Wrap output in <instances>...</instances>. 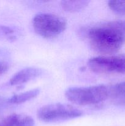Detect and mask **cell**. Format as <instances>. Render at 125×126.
Returning a JSON list of instances; mask_svg holds the SVG:
<instances>
[{"label":"cell","mask_w":125,"mask_h":126,"mask_svg":"<svg viewBox=\"0 0 125 126\" xmlns=\"http://www.w3.org/2000/svg\"><path fill=\"white\" fill-rule=\"evenodd\" d=\"M83 112L70 105L52 103L40 108L37 113L39 119L45 123H55L78 118Z\"/></svg>","instance_id":"4"},{"label":"cell","mask_w":125,"mask_h":126,"mask_svg":"<svg viewBox=\"0 0 125 126\" xmlns=\"http://www.w3.org/2000/svg\"><path fill=\"white\" fill-rule=\"evenodd\" d=\"M42 74V70L38 68L29 67L20 70L11 78L9 83L12 86L21 85L26 83Z\"/></svg>","instance_id":"6"},{"label":"cell","mask_w":125,"mask_h":126,"mask_svg":"<svg viewBox=\"0 0 125 126\" xmlns=\"http://www.w3.org/2000/svg\"><path fill=\"white\" fill-rule=\"evenodd\" d=\"M40 91L38 89L30 90L20 94H17L10 97L8 102L12 104H20L34 98L39 95Z\"/></svg>","instance_id":"9"},{"label":"cell","mask_w":125,"mask_h":126,"mask_svg":"<svg viewBox=\"0 0 125 126\" xmlns=\"http://www.w3.org/2000/svg\"><path fill=\"white\" fill-rule=\"evenodd\" d=\"M33 118L25 114H12L0 122V126H33Z\"/></svg>","instance_id":"7"},{"label":"cell","mask_w":125,"mask_h":126,"mask_svg":"<svg viewBox=\"0 0 125 126\" xmlns=\"http://www.w3.org/2000/svg\"><path fill=\"white\" fill-rule=\"evenodd\" d=\"M9 70L8 64L4 62H0V76L6 73Z\"/></svg>","instance_id":"12"},{"label":"cell","mask_w":125,"mask_h":126,"mask_svg":"<svg viewBox=\"0 0 125 126\" xmlns=\"http://www.w3.org/2000/svg\"><path fill=\"white\" fill-rule=\"evenodd\" d=\"M89 44L104 54L117 52L125 43V21L116 20L93 27L88 32Z\"/></svg>","instance_id":"1"},{"label":"cell","mask_w":125,"mask_h":126,"mask_svg":"<svg viewBox=\"0 0 125 126\" xmlns=\"http://www.w3.org/2000/svg\"><path fill=\"white\" fill-rule=\"evenodd\" d=\"M108 6L115 13L120 15H125V1L111 0L108 2Z\"/></svg>","instance_id":"11"},{"label":"cell","mask_w":125,"mask_h":126,"mask_svg":"<svg viewBox=\"0 0 125 126\" xmlns=\"http://www.w3.org/2000/svg\"><path fill=\"white\" fill-rule=\"evenodd\" d=\"M65 96L69 102L77 105L97 104L109 98V87L98 85L86 87H73L66 91Z\"/></svg>","instance_id":"2"},{"label":"cell","mask_w":125,"mask_h":126,"mask_svg":"<svg viewBox=\"0 0 125 126\" xmlns=\"http://www.w3.org/2000/svg\"><path fill=\"white\" fill-rule=\"evenodd\" d=\"M109 98L115 104L125 106V81L109 86Z\"/></svg>","instance_id":"8"},{"label":"cell","mask_w":125,"mask_h":126,"mask_svg":"<svg viewBox=\"0 0 125 126\" xmlns=\"http://www.w3.org/2000/svg\"><path fill=\"white\" fill-rule=\"evenodd\" d=\"M34 31L44 38H53L60 35L66 28L64 20L56 15L40 13L36 15L33 20Z\"/></svg>","instance_id":"3"},{"label":"cell","mask_w":125,"mask_h":126,"mask_svg":"<svg viewBox=\"0 0 125 126\" xmlns=\"http://www.w3.org/2000/svg\"><path fill=\"white\" fill-rule=\"evenodd\" d=\"M88 65L96 73H125V54L93 57Z\"/></svg>","instance_id":"5"},{"label":"cell","mask_w":125,"mask_h":126,"mask_svg":"<svg viewBox=\"0 0 125 126\" xmlns=\"http://www.w3.org/2000/svg\"><path fill=\"white\" fill-rule=\"evenodd\" d=\"M89 2V1H62L61 5L65 11L74 12L83 9Z\"/></svg>","instance_id":"10"}]
</instances>
